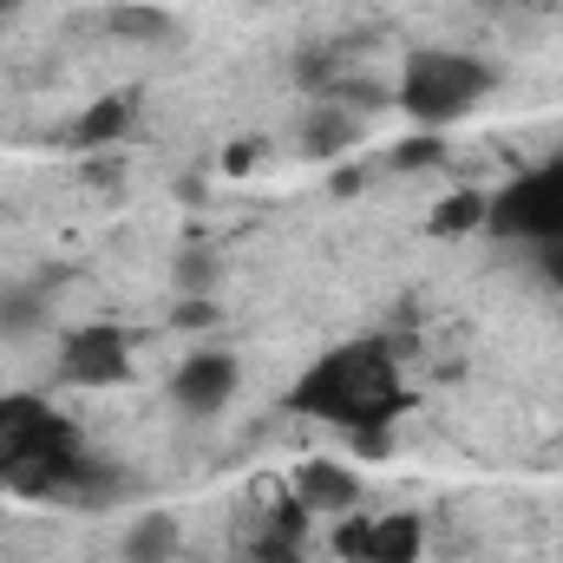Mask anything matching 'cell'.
<instances>
[{"label": "cell", "mask_w": 563, "mask_h": 563, "mask_svg": "<svg viewBox=\"0 0 563 563\" xmlns=\"http://www.w3.org/2000/svg\"><path fill=\"white\" fill-rule=\"evenodd\" d=\"M0 492L106 505L112 492H125V478L106 472V465H92L86 445H79V432L59 420L46 400L7 394L0 400Z\"/></svg>", "instance_id": "1"}, {"label": "cell", "mask_w": 563, "mask_h": 563, "mask_svg": "<svg viewBox=\"0 0 563 563\" xmlns=\"http://www.w3.org/2000/svg\"><path fill=\"white\" fill-rule=\"evenodd\" d=\"M295 413L328 426H347V432H367V426H394V413L407 407V387H400V361L387 341H347L334 347L328 361H314L301 374V387L288 394Z\"/></svg>", "instance_id": "2"}, {"label": "cell", "mask_w": 563, "mask_h": 563, "mask_svg": "<svg viewBox=\"0 0 563 563\" xmlns=\"http://www.w3.org/2000/svg\"><path fill=\"white\" fill-rule=\"evenodd\" d=\"M485 92H492V66L485 59H472V53H413L394 99H400V112L413 125L439 132V125L465 119Z\"/></svg>", "instance_id": "3"}, {"label": "cell", "mask_w": 563, "mask_h": 563, "mask_svg": "<svg viewBox=\"0 0 563 563\" xmlns=\"http://www.w3.org/2000/svg\"><path fill=\"white\" fill-rule=\"evenodd\" d=\"M485 230L505 236V243H558L563 236V157L511 177L492 210H485Z\"/></svg>", "instance_id": "4"}, {"label": "cell", "mask_w": 563, "mask_h": 563, "mask_svg": "<svg viewBox=\"0 0 563 563\" xmlns=\"http://www.w3.org/2000/svg\"><path fill=\"white\" fill-rule=\"evenodd\" d=\"M59 374L73 380V387H112V380H125L132 374V347H125V334L119 328H73L66 341H59Z\"/></svg>", "instance_id": "5"}, {"label": "cell", "mask_w": 563, "mask_h": 563, "mask_svg": "<svg viewBox=\"0 0 563 563\" xmlns=\"http://www.w3.org/2000/svg\"><path fill=\"white\" fill-rule=\"evenodd\" d=\"M230 394H236V361H230V354H190V361L177 367V380H170V400H177V413H190V420L223 413Z\"/></svg>", "instance_id": "6"}, {"label": "cell", "mask_w": 563, "mask_h": 563, "mask_svg": "<svg viewBox=\"0 0 563 563\" xmlns=\"http://www.w3.org/2000/svg\"><path fill=\"white\" fill-rule=\"evenodd\" d=\"M308 518H334V511H354L361 505V478L347 472V465H334V459H308L301 472H295V492H288Z\"/></svg>", "instance_id": "7"}, {"label": "cell", "mask_w": 563, "mask_h": 563, "mask_svg": "<svg viewBox=\"0 0 563 563\" xmlns=\"http://www.w3.org/2000/svg\"><path fill=\"white\" fill-rule=\"evenodd\" d=\"M132 125H139V86H132V92H112V99H99V106H86V112L73 119L66 144H73V151H99V144H119Z\"/></svg>", "instance_id": "8"}, {"label": "cell", "mask_w": 563, "mask_h": 563, "mask_svg": "<svg viewBox=\"0 0 563 563\" xmlns=\"http://www.w3.org/2000/svg\"><path fill=\"white\" fill-rule=\"evenodd\" d=\"M420 551H426V525L413 511H394V518L367 525V558L361 563H413Z\"/></svg>", "instance_id": "9"}, {"label": "cell", "mask_w": 563, "mask_h": 563, "mask_svg": "<svg viewBox=\"0 0 563 563\" xmlns=\"http://www.w3.org/2000/svg\"><path fill=\"white\" fill-rule=\"evenodd\" d=\"M184 544V525L177 511H144L139 525L125 531V563H170Z\"/></svg>", "instance_id": "10"}, {"label": "cell", "mask_w": 563, "mask_h": 563, "mask_svg": "<svg viewBox=\"0 0 563 563\" xmlns=\"http://www.w3.org/2000/svg\"><path fill=\"white\" fill-rule=\"evenodd\" d=\"M301 525H308V511L288 498L276 505V518L263 525V538H256V563H301Z\"/></svg>", "instance_id": "11"}, {"label": "cell", "mask_w": 563, "mask_h": 563, "mask_svg": "<svg viewBox=\"0 0 563 563\" xmlns=\"http://www.w3.org/2000/svg\"><path fill=\"white\" fill-rule=\"evenodd\" d=\"M46 321V282H7L0 288V334H33Z\"/></svg>", "instance_id": "12"}, {"label": "cell", "mask_w": 563, "mask_h": 563, "mask_svg": "<svg viewBox=\"0 0 563 563\" xmlns=\"http://www.w3.org/2000/svg\"><path fill=\"white\" fill-rule=\"evenodd\" d=\"M354 139H361L354 112H347V106H321V112L308 119V139H301V151H308V157H334V151H347Z\"/></svg>", "instance_id": "13"}, {"label": "cell", "mask_w": 563, "mask_h": 563, "mask_svg": "<svg viewBox=\"0 0 563 563\" xmlns=\"http://www.w3.org/2000/svg\"><path fill=\"white\" fill-rule=\"evenodd\" d=\"M485 210H492V197H485V190H452V197L432 210V236H465V230H485Z\"/></svg>", "instance_id": "14"}, {"label": "cell", "mask_w": 563, "mask_h": 563, "mask_svg": "<svg viewBox=\"0 0 563 563\" xmlns=\"http://www.w3.org/2000/svg\"><path fill=\"white\" fill-rule=\"evenodd\" d=\"M106 26H112L119 40H144V46H164V40L177 33L157 7H112V13H106Z\"/></svg>", "instance_id": "15"}, {"label": "cell", "mask_w": 563, "mask_h": 563, "mask_svg": "<svg viewBox=\"0 0 563 563\" xmlns=\"http://www.w3.org/2000/svg\"><path fill=\"white\" fill-rule=\"evenodd\" d=\"M445 164V139L439 132H420V139H400L387 151V170H439Z\"/></svg>", "instance_id": "16"}, {"label": "cell", "mask_w": 563, "mask_h": 563, "mask_svg": "<svg viewBox=\"0 0 563 563\" xmlns=\"http://www.w3.org/2000/svg\"><path fill=\"white\" fill-rule=\"evenodd\" d=\"M210 276H217V256H210V250H184V256H177V288H184V295H203Z\"/></svg>", "instance_id": "17"}, {"label": "cell", "mask_w": 563, "mask_h": 563, "mask_svg": "<svg viewBox=\"0 0 563 563\" xmlns=\"http://www.w3.org/2000/svg\"><path fill=\"white\" fill-rule=\"evenodd\" d=\"M531 263H538V276L551 282V288H563V236L558 243H531Z\"/></svg>", "instance_id": "18"}, {"label": "cell", "mask_w": 563, "mask_h": 563, "mask_svg": "<svg viewBox=\"0 0 563 563\" xmlns=\"http://www.w3.org/2000/svg\"><path fill=\"white\" fill-rule=\"evenodd\" d=\"M334 551H341L347 563H361V558H367V525H361V518H347V525L334 531Z\"/></svg>", "instance_id": "19"}, {"label": "cell", "mask_w": 563, "mask_h": 563, "mask_svg": "<svg viewBox=\"0 0 563 563\" xmlns=\"http://www.w3.org/2000/svg\"><path fill=\"white\" fill-rule=\"evenodd\" d=\"M210 321H217V301H203V295L177 301V328H210Z\"/></svg>", "instance_id": "20"}, {"label": "cell", "mask_w": 563, "mask_h": 563, "mask_svg": "<svg viewBox=\"0 0 563 563\" xmlns=\"http://www.w3.org/2000/svg\"><path fill=\"white\" fill-rule=\"evenodd\" d=\"M250 164H256V144H230V151H223V170H230V177H243Z\"/></svg>", "instance_id": "21"}]
</instances>
